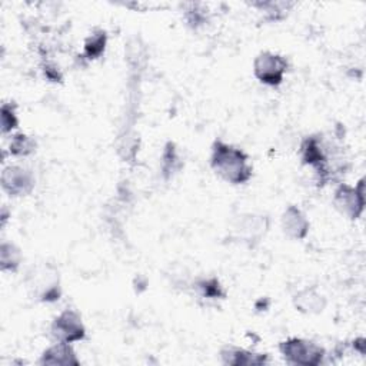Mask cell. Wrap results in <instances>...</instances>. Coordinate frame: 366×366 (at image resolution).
<instances>
[{"instance_id":"obj_8","label":"cell","mask_w":366,"mask_h":366,"mask_svg":"<svg viewBox=\"0 0 366 366\" xmlns=\"http://www.w3.org/2000/svg\"><path fill=\"white\" fill-rule=\"evenodd\" d=\"M41 363L46 365H77V359L69 343L59 342L56 346L47 349L41 356Z\"/></svg>"},{"instance_id":"obj_12","label":"cell","mask_w":366,"mask_h":366,"mask_svg":"<svg viewBox=\"0 0 366 366\" xmlns=\"http://www.w3.org/2000/svg\"><path fill=\"white\" fill-rule=\"evenodd\" d=\"M104 49V33L92 34V37L86 43V50L89 56H97Z\"/></svg>"},{"instance_id":"obj_11","label":"cell","mask_w":366,"mask_h":366,"mask_svg":"<svg viewBox=\"0 0 366 366\" xmlns=\"http://www.w3.org/2000/svg\"><path fill=\"white\" fill-rule=\"evenodd\" d=\"M309 297L310 299H307L305 292L299 295V306L302 307V310H307V312H312L313 309H316V310L320 309L322 310V305H320V297L322 296H319L317 293L309 290Z\"/></svg>"},{"instance_id":"obj_5","label":"cell","mask_w":366,"mask_h":366,"mask_svg":"<svg viewBox=\"0 0 366 366\" xmlns=\"http://www.w3.org/2000/svg\"><path fill=\"white\" fill-rule=\"evenodd\" d=\"M1 182H3V187L11 194L26 193L33 184L31 174L26 169L17 167V166H10L4 169Z\"/></svg>"},{"instance_id":"obj_4","label":"cell","mask_w":366,"mask_h":366,"mask_svg":"<svg viewBox=\"0 0 366 366\" xmlns=\"http://www.w3.org/2000/svg\"><path fill=\"white\" fill-rule=\"evenodd\" d=\"M51 333L57 342L71 343L84 337V326L74 310H66L54 319Z\"/></svg>"},{"instance_id":"obj_9","label":"cell","mask_w":366,"mask_h":366,"mask_svg":"<svg viewBox=\"0 0 366 366\" xmlns=\"http://www.w3.org/2000/svg\"><path fill=\"white\" fill-rule=\"evenodd\" d=\"M222 356L224 357L226 363H230V365H259L264 362V359L260 357L259 355H253L243 349L230 347L226 352H223Z\"/></svg>"},{"instance_id":"obj_7","label":"cell","mask_w":366,"mask_h":366,"mask_svg":"<svg viewBox=\"0 0 366 366\" xmlns=\"http://www.w3.org/2000/svg\"><path fill=\"white\" fill-rule=\"evenodd\" d=\"M309 223L305 216L296 207H289L283 214V230L290 237L300 239L307 233Z\"/></svg>"},{"instance_id":"obj_6","label":"cell","mask_w":366,"mask_h":366,"mask_svg":"<svg viewBox=\"0 0 366 366\" xmlns=\"http://www.w3.org/2000/svg\"><path fill=\"white\" fill-rule=\"evenodd\" d=\"M335 203L343 213L350 217H356L363 209V192H359L356 187L340 186L336 190Z\"/></svg>"},{"instance_id":"obj_10","label":"cell","mask_w":366,"mask_h":366,"mask_svg":"<svg viewBox=\"0 0 366 366\" xmlns=\"http://www.w3.org/2000/svg\"><path fill=\"white\" fill-rule=\"evenodd\" d=\"M31 150H33V143L24 134L14 136V139L10 143V152H13L14 154H27Z\"/></svg>"},{"instance_id":"obj_3","label":"cell","mask_w":366,"mask_h":366,"mask_svg":"<svg viewBox=\"0 0 366 366\" xmlns=\"http://www.w3.org/2000/svg\"><path fill=\"white\" fill-rule=\"evenodd\" d=\"M286 66L287 63L282 56L270 51H263L254 60V74L260 81L276 86L282 83Z\"/></svg>"},{"instance_id":"obj_1","label":"cell","mask_w":366,"mask_h":366,"mask_svg":"<svg viewBox=\"0 0 366 366\" xmlns=\"http://www.w3.org/2000/svg\"><path fill=\"white\" fill-rule=\"evenodd\" d=\"M212 167L224 180L230 183H243L250 177V166L247 164V156L236 147H232L223 142H216L212 154Z\"/></svg>"},{"instance_id":"obj_2","label":"cell","mask_w":366,"mask_h":366,"mask_svg":"<svg viewBox=\"0 0 366 366\" xmlns=\"http://www.w3.org/2000/svg\"><path fill=\"white\" fill-rule=\"evenodd\" d=\"M283 356L290 363L296 365H319L323 357V349L317 345L303 339H289L280 345Z\"/></svg>"}]
</instances>
